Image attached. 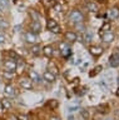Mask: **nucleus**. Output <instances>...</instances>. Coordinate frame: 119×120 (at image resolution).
<instances>
[{"mask_svg": "<svg viewBox=\"0 0 119 120\" xmlns=\"http://www.w3.org/2000/svg\"><path fill=\"white\" fill-rule=\"evenodd\" d=\"M3 66H4V69L8 70V71H15L16 70V60L14 58L5 59L4 61H3Z\"/></svg>", "mask_w": 119, "mask_h": 120, "instance_id": "2", "label": "nucleus"}, {"mask_svg": "<svg viewBox=\"0 0 119 120\" xmlns=\"http://www.w3.org/2000/svg\"><path fill=\"white\" fill-rule=\"evenodd\" d=\"M69 20L73 22V24H80L84 20V15L80 13L79 10H73L72 13L69 14Z\"/></svg>", "mask_w": 119, "mask_h": 120, "instance_id": "1", "label": "nucleus"}, {"mask_svg": "<svg viewBox=\"0 0 119 120\" xmlns=\"http://www.w3.org/2000/svg\"><path fill=\"white\" fill-rule=\"evenodd\" d=\"M68 46H69V45L66 44V43H61L60 45H59V49H60V50H64V49H66Z\"/></svg>", "mask_w": 119, "mask_h": 120, "instance_id": "33", "label": "nucleus"}, {"mask_svg": "<svg viewBox=\"0 0 119 120\" xmlns=\"http://www.w3.org/2000/svg\"><path fill=\"white\" fill-rule=\"evenodd\" d=\"M104 51V49L102 46H99V45H92L90 48H89V52L93 55V56H99L102 55Z\"/></svg>", "mask_w": 119, "mask_h": 120, "instance_id": "6", "label": "nucleus"}, {"mask_svg": "<svg viewBox=\"0 0 119 120\" xmlns=\"http://www.w3.org/2000/svg\"><path fill=\"white\" fill-rule=\"evenodd\" d=\"M42 30H43V28H42V24H40L39 21H33L30 24V31L31 33L38 34V33L42 31Z\"/></svg>", "mask_w": 119, "mask_h": 120, "instance_id": "9", "label": "nucleus"}, {"mask_svg": "<svg viewBox=\"0 0 119 120\" xmlns=\"http://www.w3.org/2000/svg\"><path fill=\"white\" fill-rule=\"evenodd\" d=\"M60 28H59V25H57V26H55V28H53V29H51L50 30V31L51 33H54V34H59V33H60Z\"/></svg>", "mask_w": 119, "mask_h": 120, "instance_id": "31", "label": "nucleus"}, {"mask_svg": "<svg viewBox=\"0 0 119 120\" xmlns=\"http://www.w3.org/2000/svg\"><path fill=\"white\" fill-rule=\"evenodd\" d=\"M5 40H6L5 35H4V34L0 33V44H4V43H5Z\"/></svg>", "mask_w": 119, "mask_h": 120, "instance_id": "32", "label": "nucleus"}, {"mask_svg": "<svg viewBox=\"0 0 119 120\" xmlns=\"http://www.w3.org/2000/svg\"><path fill=\"white\" fill-rule=\"evenodd\" d=\"M69 110H70V111H75V110H78V108H70Z\"/></svg>", "mask_w": 119, "mask_h": 120, "instance_id": "38", "label": "nucleus"}, {"mask_svg": "<svg viewBox=\"0 0 119 120\" xmlns=\"http://www.w3.org/2000/svg\"><path fill=\"white\" fill-rule=\"evenodd\" d=\"M50 120H59L58 118H53V119H50Z\"/></svg>", "mask_w": 119, "mask_h": 120, "instance_id": "40", "label": "nucleus"}, {"mask_svg": "<svg viewBox=\"0 0 119 120\" xmlns=\"http://www.w3.org/2000/svg\"><path fill=\"white\" fill-rule=\"evenodd\" d=\"M24 38H25V41H27L28 44H31V45L36 44V41H38V36H36V34L31 33V31H27Z\"/></svg>", "mask_w": 119, "mask_h": 120, "instance_id": "5", "label": "nucleus"}, {"mask_svg": "<svg viewBox=\"0 0 119 120\" xmlns=\"http://www.w3.org/2000/svg\"><path fill=\"white\" fill-rule=\"evenodd\" d=\"M9 119H10V120H18V118H16L15 115H10V116H9Z\"/></svg>", "mask_w": 119, "mask_h": 120, "instance_id": "36", "label": "nucleus"}, {"mask_svg": "<svg viewBox=\"0 0 119 120\" xmlns=\"http://www.w3.org/2000/svg\"><path fill=\"white\" fill-rule=\"evenodd\" d=\"M109 65L111 68H118L119 66V50H115L109 56Z\"/></svg>", "mask_w": 119, "mask_h": 120, "instance_id": "3", "label": "nucleus"}, {"mask_svg": "<svg viewBox=\"0 0 119 120\" xmlns=\"http://www.w3.org/2000/svg\"><path fill=\"white\" fill-rule=\"evenodd\" d=\"M109 18L111 20H115V19L119 18V8L118 6H114L109 10Z\"/></svg>", "mask_w": 119, "mask_h": 120, "instance_id": "14", "label": "nucleus"}, {"mask_svg": "<svg viewBox=\"0 0 119 120\" xmlns=\"http://www.w3.org/2000/svg\"><path fill=\"white\" fill-rule=\"evenodd\" d=\"M54 9H55V11H58V13H59V11H61V6L60 5H55Z\"/></svg>", "mask_w": 119, "mask_h": 120, "instance_id": "34", "label": "nucleus"}, {"mask_svg": "<svg viewBox=\"0 0 119 120\" xmlns=\"http://www.w3.org/2000/svg\"><path fill=\"white\" fill-rule=\"evenodd\" d=\"M60 54L63 58H68L69 55H72V50H70V48L68 46L66 49H64V50H60Z\"/></svg>", "mask_w": 119, "mask_h": 120, "instance_id": "24", "label": "nucleus"}, {"mask_svg": "<svg viewBox=\"0 0 119 120\" xmlns=\"http://www.w3.org/2000/svg\"><path fill=\"white\" fill-rule=\"evenodd\" d=\"M0 5L4 8L5 10H8V8H9V0H0Z\"/></svg>", "mask_w": 119, "mask_h": 120, "instance_id": "28", "label": "nucleus"}, {"mask_svg": "<svg viewBox=\"0 0 119 120\" xmlns=\"http://www.w3.org/2000/svg\"><path fill=\"white\" fill-rule=\"evenodd\" d=\"M118 85H119V76H118Z\"/></svg>", "mask_w": 119, "mask_h": 120, "instance_id": "42", "label": "nucleus"}, {"mask_svg": "<svg viewBox=\"0 0 119 120\" xmlns=\"http://www.w3.org/2000/svg\"><path fill=\"white\" fill-rule=\"evenodd\" d=\"M20 86H21V89L31 90L33 86H34V82H33L29 78H27V79H21V80H20Z\"/></svg>", "mask_w": 119, "mask_h": 120, "instance_id": "7", "label": "nucleus"}, {"mask_svg": "<svg viewBox=\"0 0 119 120\" xmlns=\"http://www.w3.org/2000/svg\"><path fill=\"white\" fill-rule=\"evenodd\" d=\"M96 1H100V3H103V1H105V0H96Z\"/></svg>", "mask_w": 119, "mask_h": 120, "instance_id": "41", "label": "nucleus"}, {"mask_svg": "<svg viewBox=\"0 0 119 120\" xmlns=\"http://www.w3.org/2000/svg\"><path fill=\"white\" fill-rule=\"evenodd\" d=\"M0 79H1V75H0Z\"/></svg>", "mask_w": 119, "mask_h": 120, "instance_id": "43", "label": "nucleus"}, {"mask_svg": "<svg viewBox=\"0 0 119 120\" xmlns=\"http://www.w3.org/2000/svg\"><path fill=\"white\" fill-rule=\"evenodd\" d=\"M16 118H18V120H30L29 119V115H25V114H20V115H18Z\"/></svg>", "mask_w": 119, "mask_h": 120, "instance_id": "29", "label": "nucleus"}, {"mask_svg": "<svg viewBox=\"0 0 119 120\" xmlns=\"http://www.w3.org/2000/svg\"><path fill=\"white\" fill-rule=\"evenodd\" d=\"M93 39V33L92 31H84V40L89 43V41H92Z\"/></svg>", "mask_w": 119, "mask_h": 120, "instance_id": "25", "label": "nucleus"}, {"mask_svg": "<svg viewBox=\"0 0 119 120\" xmlns=\"http://www.w3.org/2000/svg\"><path fill=\"white\" fill-rule=\"evenodd\" d=\"M57 25H58V24H57V21H55L54 19H49V20L46 21V28L49 29V30H51L53 28H55Z\"/></svg>", "mask_w": 119, "mask_h": 120, "instance_id": "22", "label": "nucleus"}, {"mask_svg": "<svg viewBox=\"0 0 119 120\" xmlns=\"http://www.w3.org/2000/svg\"><path fill=\"white\" fill-rule=\"evenodd\" d=\"M43 79L48 82H54L55 81V75L51 74L49 70H46V71H44V74H43Z\"/></svg>", "mask_w": 119, "mask_h": 120, "instance_id": "13", "label": "nucleus"}, {"mask_svg": "<svg viewBox=\"0 0 119 120\" xmlns=\"http://www.w3.org/2000/svg\"><path fill=\"white\" fill-rule=\"evenodd\" d=\"M30 52L34 56H38V55H40L42 54V46L40 45H36V44H34L31 46V50H30Z\"/></svg>", "mask_w": 119, "mask_h": 120, "instance_id": "19", "label": "nucleus"}, {"mask_svg": "<svg viewBox=\"0 0 119 120\" xmlns=\"http://www.w3.org/2000/svg\"><path fill=\"white\" fill-rule=\"evenodd\" d=\"M4 110H5V109H4V106H3V105H1V103H0V112H3Z\"/></svg>", "mask_w": 119, "mask_h": 120, "instance_id": "37", "label": "nucleus"}, {"mask_svg": "<svg viewBox=\"0 0 119 120\" xmlns=\"http://www.w3.org/2000/svg\"><path fill=\"white\" fill-rule=\"evenodd\" d=\"M4 13H5V9H4V8H3L1 5H0V15H3Z\"/></svg>", "mask_w": 119, "mask_h": 120, "instance_id": "35", "label": "nucleus"}, {"mask_svg": "<svg viewBox=\"0 0 119 120\" xmlns=\"http://www.w3.org/2000/svg\"><path fill=\"white\" fill-rule=\"evenodd\" d=\"M110 22H104V24L102 25V28H100V30H99V35H102L103 33H107V31H109L110 30Z\"/></svg>", "mask_w": 119, "mask_h": 120, "instance_id": "20", "label": "nucleus"}, {"mask_svg": "<svg viewBox=\"0 0 119 120\" xmlns=\"http://www.w3.org/2000/svg\"><path fill=\"white\" fill-rule=\"evenodd\" d=\"M0 103H1V105L4 106L5 110H9V109H12V106H13L12 100L8 99V98H5V99H1V100H0Z\"/></svg>", "mask_w": 119, "mask_h": 120, "instance_id": "17", "label": "nucleus"}, {"mask_svg": "<svg viewBox=\"0 0 119 120\" xmlns=\"http://www.w3.org/2000/svg\"><path fill=\"white\" fill-rule=\"evenodd\" d=\"M0 75H1L3 79H5V80H12V79L14 78V71H8V70H4L0 73Z\"/></svg>", "mask_w": 119, "mask_h": 120, "instance_id": "16", "label": "nucleus"}, {"mask_svg": "<svg viewBox=\"0 0 119 120\" xmlns=\"http://www.w3.org/2000/svg\"><path fill=\"white\" fill-rule=\"evenodd\" d=\"M42 52L46 56V58H51V56L54 55V49L51 45H46V46H44L42 49Z\"/></svg>", "mask_w": 119, "mask_h": 120, "instance_id": "11", "label": "nucleus"}, {"mask_svg": "<svg viewBox=\"0 0 119 120\" xmlns=\"http://www.w3.org/2000/svg\"><path fill=\"white\" fill-rule=\"evenodd\" d=\"M87 9L89 11H92V13H96V11L99 10V8H98V5H96L94 1H88L87 3Z\"/></svg>", "mask_w": 119, "mask_h": 120, "instance_id": "18", "label": "nucleus"}, {"mask_svg": "<svg viewBox=\"0 0 119 120\" xmlns=\"http://www.w3.org/2000/svg\"><path fill=\"white\" fill-rule=\"evenodd\" d=\"M64 36H65V40L68 41V43H74V41H77V39H78L77 34L74 33V31H72V30L66 31Z\"/></svg>", "mask_w": 119, "mask_h": 120, "instance_id": "10", "label": "nucleus"}, {"mask_svg": "<svg viewBox=\"0 0 119 120\" xmlns=\"http://www.w3.org/2000/svg\"><path fill=\"white\" fill-rule=\"evenodd\" d=\"M100 70H103L102 65H98V66H95L94 69H93V71H90V73H89V76H95V75H98V74L100 73Z\"/></svg>", "mask_w": 119, "mask_h": 120, "instance_id": "21", "label": "nucleus"}, {"mask_svg": "<svg viewBox=\"0 0 119 120\" xmlns=\"http://www.w3.org/2000/svg\"><path fill=\"white\" fill-rule=\"evenodd\" d=\"M100 38H102V40L104 43H111V41H114L115 35L110 31H107V33H103L102 35H100Z\"/></svg>", "mask_w": 119, "mask_h": 120, "instance_id": "8", "label": "nucleus"}, {"mask_svg": "<svg viewBox=\"0 0 119 120\" xmlns=\"http://www.w3.org/2000/svg\"><path fill=\"white\" fill-rule=\"evenodd\" d=\"M80 114L83 115V118H84V119H89V114H88V111L85 110V109H81Z\"/></svg>", "mask_w": 119, "mask_h": 120, "instance_id": "30", "label": "nucleus"}, {"mask_svg": "<svg viewBox=\"0 0 119 120\" xmlns=\"http://www.w3.org/2000/svg\"><path fill=\"white\" fill-rule=\"evenodd\" d=\"M29 79H30L33 82H40V81H42L40 75L36 73L35 70H30V71H29Z\"/></svg>", "mask_w": 119, "mask_h": 120, "instance_id": "12", "label": "nucleus"}, {"mask_svg": "<svg viewBox=\"0 0 119 120\" xmlns=\"http://www.w3.org/2000/svg\"><path fill=\"white\" fill-rule=\"evenodd\" d=\"M48 70H49L51 74H54L55 76L59 74V69H58V66L55 65L54 61H49V64H48Z\"/></svg>", "mask_w": 119, "mask_h": 120, "instance_id": "15", "label": "nucleus"}, {"mask_svg": "<svg viewBox=\"0 0 119 120\" xmlns=\"http://www.w3.org/2000/svg\"><path fill=\"white\" fill-rule=\"evenodd\" d=\"M30 16H31V20H34V21H39V16L40 15L36 13L35 10H30Z\"/></svg>", "mask_w": 119, "mask_h": 120, "instance_id": "26", "label": "nucleus"}, {"mask_svg": "<svg viewBox=\"0 0 119 120\" xmlns=\"http://www.w3.org/2000/svg\"><path fill=\"white\" fill-rule=\"evenodd\" d=\"M8 28H9V22L4 19H0V30H6Z\"/></svg>", "mask_w": 119, "mask_h": 120, "instance_id": "23", "label": "nucleus"}, {"mask_svg": "<svg viewBox=\"0 0 119 120\" xmlns=\"http://www.w3.org/2000/svg\"><path fill=\"white\" fill-rule=\"evenodd\" d=\"M46 106H49V108H51V109H55L58 106V101L57 100H49L46 103Z\"/></svg>", "mask_w": 119, "mask_h": 120, "instance_id": "27", "label": "nucleus"}, {"mask_svg": "<svg viewBox=\"0 0 119 120\" xmlns=\"http://www.w3.org/2000/svg\"><path fill=\"white\" fill-rule=\"evenodd\" d=\"M4 93H5V95L8 96V98H15L18 95V90L15 86H13L12 84H8L5 86V89H4Z\"/></svg>", "mask_w": 119, "mask_h": 120, "instance_id": "4", "label": "nucleus"}, {"mask_svg": "<svg viewBox=\"0 0 119 120\" xmlns=\"http://www.w3.org/2000/svg\"><path fill=\"white\" fill-rule=\"evenodd\" d=\"M69 120H74V118L73 116H69Z\"/></svg>", "mask_w": 119, "mask_h": 120, "instance_id": "39", "label": "nucleus"}]
</instances>
